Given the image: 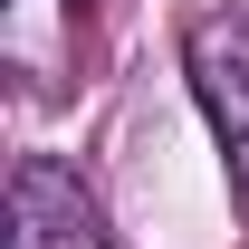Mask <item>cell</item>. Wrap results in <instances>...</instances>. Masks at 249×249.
<instances>
[{"mask_svg": "<svg viewBox=\"0 0 249 249\" xmlns=\"http://www.w3.org/2000/svg\"><path fill=\"white\" fill-rule=\"evenodd\" d=\"M182 77L211 115V144L230 163V192H240V220H249V10H201L182 29Z\"/></svg>", "mask_w": 249, "mask_h": 249, "instance_id": "1", "label": "cell"}, {"mask_svg": "<svg viewBox=\"0 0 249 249\" xmlns=\"http://www.w3.org/2000/svg\"><path fill=\"white\" fill-rule=\"evenodd\" d=\"M10 249H115L106 211H96V192L67 173V163L29 154L10 173Z\"/></svg>", "mask_w": 249, "mask_h": 249, "instance_id": "2", "label": "cell"}, {"mask_svg": "<svg viewBox=\"0 0 249 249\" xmlns=\"http://www.w3.org/2000/svg\"><path fill=\"white\" fill-rule=\"evenodd\" d=\"M77 29H87V0H0V58L19 87H58L77 67Z\"/></svg>", "mask_w": 249, "mask_h": 249, "instance_id": "3", "label": "cell"}]
</instances>
